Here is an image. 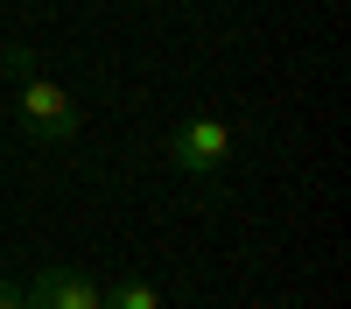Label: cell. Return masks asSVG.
Instances as JSON below:
<instances>
[{
  "instance_id": "cell-1",
  "label": "cell",
  "mask_w": 351,
  "mask_h": 309,
  "mask_svg": "<svg viewBox=\"0 0 351 309\" xmlns=\"http://www.w3.org/2000/svg\"><path fill=\"white\" fill-rule=\"evenodd\" d=\"M8 71H14V120L36 134L43 148H64V140H77V127H84L77 99H71L56 77H43L36 56H28L21 42H8Z\"/></svg>"
},
{
  "instance_id": "cell-2",
  "label": "cell",
  "mask_w": 351,
  "mask_h": 309,
  "mask_svg": "<svg viewBox=\"0 0 351 309\" xmlns=\"http://www.w3.org/2000/svg\"><path fill=\"white\" fill-rule=\"evenodd\" d=\"M162 155L183 169V176H218L225 155H232V127L218 120V112H190V120H176V127H169Z\"/></svg>"
},
{
  "instance_id": "cell-3",
  "label": "cell",
  "mask_w": 351,
  "mask_h": 309,
  "mask_svg": "<svg viewBox=\"0 0 351 309\" xmlns=\"http://www.w3.org/2000/svg\"><path fill=\"white\" fill-rule=\"evenodd\" d=\"M28 309H106L99 302V281H84L77 267H43L36 281L21 288Z\"/></svg>"
},
{
  "instance_id": "cell-4",
  "label": "cell",
  "mask_w": 351,
  "mask_h": 309,
  "mask_svg": "<svg viewBox=\"0 0 351 309\" xmlns=\"http://www.w3.org/2000/svg\"><path fill=\"white\" fill-rule=\"evenodd\" d=\"M99 302H106V309H169L155 281H120V288H99Z\"/></svg>"
},
{
  "instance_id": "cell-5",
  "label": "cell",
  "mask_w": 351,
  "mask_h": 309,
  "mask_svg": "<svg viewBox=\"0 0 351 309\" xmlns=\"http://www.w3.org/2000/svg\"><path fill=\"white\" fill-rule=\"evenodd\" d=\"M0 309H28L21 302V281H0Z\"/></svg>"
}]
</instances>
